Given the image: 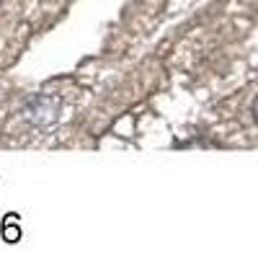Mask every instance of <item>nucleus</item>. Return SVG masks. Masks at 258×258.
Returning <instances> with one entry per match:
<instances>
[{
    "mask_svg": "<svg viewBox=\"0 0 258 258\" xmlns=\"http://www.w3.org/2000/svg\"><path fill=\"white\" fill-rule=\"evenodd\" d=\"M57 111H59V98H49V96H41V98H34L31 106L26 109V116L39 124V126H47L57 119Z\"/></svg>",
    "mask_w": 258,
    "mask_h": 258,
    "instance_id": "f257e3e1",
    "label": "nucleus"
},
{
    "mask_svg": "<svg viewBox=\"0 0 258 258\" xmlns=\"http://www.w3.org/2000/svg\"><path fill=\"white\" fill-rule=\"evenodd\" d=\"M16 220H18V214H6V220H3V240L6 243L21 240V227L16 225Z\"/></svg>",
    "mask_w": 258,
    "mask_h": 258,
    "instance_id": "f03ea898",
    "label": "nucleus"
},
{
    "mask_svg": "<svg viewBox=\"0 0 258 258\" xmlns=\"http://www.w3.org/2000/svg\"><path fill=\"white\" fill-rule=\"evenodd\" d=\"M253 114H255V121H258V98H255V103H253Z\"/></svg>",
    "mask_w": 258,
    "mask_h": 258,
    "instance_id": "7ed1b4c3",
    "label": "nucleus"
}]
</instances>
